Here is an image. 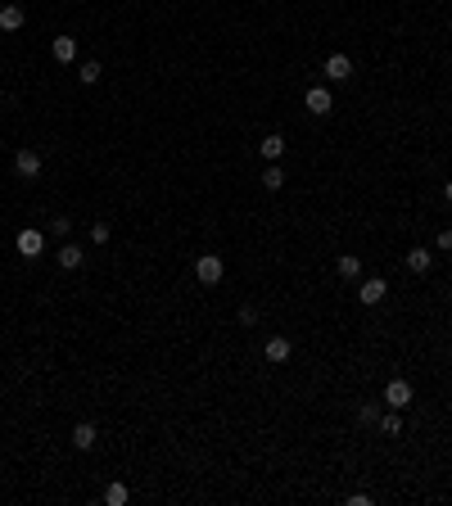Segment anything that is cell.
I'll use <instances>...</instances> for the list:
<instances>
[{
    "instance_id": "obj_8",
    "label": "cell",
    "mask_w": 452,
    "mask_h": 506,
    "mask_svg": "<svg viewBox=\"0 0 452 506\" xmlns=\"http://www.w3.org/2000/svg\"><path fill=\"white\" fill-rule=\"evenodd\" d=\"M321 73L330 77V82H348V77H353V59H348V54H330Z\"/></svg>"
},
{
    "instance_id": "obj_9",
    "label": "cell",
    "mask_w": 452,
    "mask_h": 506,
    "mask_svg": "<svg viewBox=\"0 0 452 506\" xmlns=\"http://www.w3.org/2000/svg\"><path fill=\"white\" fill-rule=\"evenodd\" d=\"M95 439H100V430L91 425V420H82V425L73 430V448H77V452H91V448H95Z\"/></svg>"
},
{
    "instance_id": "obj_21",
    "label": "cell",
    "mask_w": 452,
    "mask_h": 506,
    "mask_svg": "<svg viewBox=\"0 0 452 506\" xmlns=\"http://www.w3.org/2000/svg\"><path fill=\"white\" fill-rule=\"evenodd\" d=\"M109 235H113L109 222H95V227H91V240H95V244H109Z\"/></svg>"
},
{
    "instance_id": "obj_12",
    "label": "cell",
    "mask_w": 452,
    "mask_h": 506,
    "mask_svg": "<svg viewBox=\"0 0 452 506\" xmlns=\"http://www.w3.org/2000/svg\"><path fill=\"white\" fill-rule=\"evenodd\" d=\"M430 262H434V253H430V249H407V271L425 276V271H430Z\"/></svg>"
},
{
    "instance_id": "obj_25",
    "label": "cell",
    "mask_w": 452,
    "mask_h": 506,
    "mask_svg": "<svg viewBox=\"0 0 452 506\" xmlns=\"http://www.w3.org/2000/svg\"><path fill=\"white\" fill-rule=\"evenodd\" d=\"M443 199H448V204H452V181H443Z\"/></svg>"
},
{
    "instance_id": "obj_5",
    "label": "cell",
    "mask_w": 452,
    "mask_h": 506,
    "mask_svg": "<svg viewBox=\"0 0 452 506\" xmlns=\"http://www.w3.org/2000/svg\"><path fill=\"white\" fill-rule=\"evenodd\" d=\"M385 294H389V285L380 276H371V280H362V285H357V299L366 303V308H376V303H385Z\"/></svg>"
},
{
    "instance_id": "obj_13",
    "label": "cell",
    "mask_w": 452,
    "mask_h": 506,
    "mask_svg": "<svg viewBox=\"0 0 452 506\" xmlns=\"http://www.w3.org/2000/svg\"><path fill=\"white\" fill-rule=\"evenodd\" d=\"M23 23H27V14H23L19 5H5V10H0V27H5V32H19Z\"/></svg>"
},
{
    "instance_id": "obj_20",
    "label": "cell",
    "mask_w": 452,
    "mask_h": 506,
    "mask_svg": "<svg viewBox=\"0 0 452 506\" xmlns=\"http://www.w3.org/2000/svg\"><path fill=\"white\" fill-rule=\"evenodd\" d=\"M357 420H362V425H376V420H380V407H376V402H366V407H357Z\"/></svg>"
},
{
    "instance_id": "obj_4",
    "label": "cell",
    "mask_w": 452,
    "mask_h": 506,
    "mask_svg": "<svg viewBox=\"0 0 452 506\" xmlns=\"http://www.w3.org/2000/svg\"><path fill=\"white\" fill-rule=\"evenodd\" d=\"M303 104H308V113H313V118H326V113L335 108V95H330L326 87H313L308 95H303Z\"/></svg>"
},
{
    "instance_id": "obj_2",
    "label": "cell",
    "mask_w": 452,
    "mask_h": 506,
    "mask_svg": "<svg viewBox=\"0 0 452 506\" xmlns=\"http://www.w3.org/2000/svg\"><path fill=\"white\" fill-rule=\"evenodd\" d=\"M41 168H45V163H41V154H36V150H19V154H14V172H19L23 181L41 176Z\"/></svg>"
},
{
    "instance_id": "obj_19",
    "label": "cell",
    "mask_w": 452,
    "mask_h": 506,
    "mask_svg": "<svg viewBox=\"0 0 452 506\" xmlns=\"http://www.w3.org/2000/svg\"><path fill=\"white\" fill-rule=\"evenodd\" d=\"M280 185H285V172H280L276 163H271L267 172H262V190H280Z\"/></svg>"
},
{
    "instance_id": "obj_10",
    "label": "cell",
    "mask_w": 452,
    "mask_h": 506,
    "mask_svg": "<svg viewBox=\"0 0 452 506\" xmlns=\"http://www.w3.org/2000/svg\"><path fill=\"white\" fill-rule=\"evenodd\" d=\"M50 54L59 59V64H73V59H77V41H73V36H54V41H50Z\"/></svg>"
},
{
    "instance_id": "obj_17",
    "label": "cell",
    "mask_w": 452,
    "mask_h": 506,
    "mask_svg": "<svg viewBox=\"0 0 452 506\" xmlns=\"http://www.w3.org/2000/svg\"><path fill=\"white\" fill-rule=\"evenodd\" d=\"M77 77H82V87H95L100 77H104V68H100V64H95V59H87V64L77 68Z\"/></svg>"
},
{
    "instance_id": "obj_11",
    "label": "cell",
    "mask_w": 452,
    "mask_h": 506,
    "mask_svg": "<svg viewBox=\"0 0 452 506\" xmlns=\"http://www.w3.org/2000/svg\"><path fill=\"white\" fill-rule=\"evenodd\" d=\"M258 150H262V159H267V163H276L280 154H285V136H280V131H267Z\"/></svg>"
},
{
    "instance_id": "obj_15",
    "label": "cell",
    "mask_w": 452,
    "mask_h": 506,
    "mask_svg": "<svg viewBox=\"0 0 452 506\" xmlns=\"http://www.w3.org/2000/svg\"><path fill=\"white\" fill-rule=\"evenodd\" d=\"M335 271H339L344 280H357V276H362V258H357V253H344V258L335 262Z\"/></svg>"
},
{
    "instance_id": "obj_3",
    "label": "cell",
    "mask_w": 452,
    "mask_h": 506,
    "mask_svg": "<svg viewBox=\"0 0 452 506\" xmlns=\"http://www.w3.org/2000/svg\"><path fill=\"white\" fill-rule=\"evenodd\" d=\"M14 249H19L23 258H41V249H45V235L36 227H27V231H19V240H14Z\"/></svg>"
},
{
    "instance_id": "obj_7",
    "label": "cell",
    "mask_w": 452,
    "mask_h": 506,
    "mask_svg": "<svg viewBox=\"0 0 452 506\" xmlns=\"http://www.w3.org/2000/svg\"><path fill=\"white\" fill-rule=\"evenodd\" d=\"M385 402L394 411H403L411 402V384H407V380H389V384H385Z\"/></svg>"
},
{
    "instance_id": "obj_6",
    "label": "cell",
    "mask_w": 452,
    "mask_h": 506,
    "mask_svg": "<svg viewBox=\"0 0 452 506\" xmlns=\"http://www.w3.org/2000/svg\"><path fill=\"white\" fill-rule=\"evenodd\" d=\"M290 353H294V344L285 339V334H271L267 344H262V357H267V362H276V367H280V362H290Z\"/></svg>"
},
{
    "instance_id": "obj_24",
    "label": "cell",
    "mask_w": 452,
    "mask_h": 506,
    "mask_svg": "<svg viewBox=\"0 0 452 506\" xmlns=\"http://www.w3.org/2000/svg\"><path fill=\"white\" fill-rule=\"evenodd\" d=\"M434 244H439L443 253H448V249H452V227H443V231H439V240H434Z\"/></svg>"
},
{
    "instance_id": "obj_23",
    "label": "cell",
    "mask_w": 452,
    "mask_h": 506,
    "mask_svg": "<svg viewBox=\"0 0 452 506\" xmlns=\"http://www.w3.org/2000/svg\"><path fill=\"white\" fill-rule=\"evenodd\" d=\"M240 321L253 325V321H258V308H253V303H245V308H240Z\"/></svg>"
},
{
    "instance_id": "obj_16",
    "label": "cell",
    "mask_w": 452,
    "mask_h": 506,
    "mask_svg": "<svg viewBox=\"0 0 452 506\" xmlns=\"http://www.w3.org/2000/svg\"><path fill=\"white\" fill-rule=\"evenodd\" d=\"M376 425H380V430L389 434V439H398V434H403V416H398V411H394V407H389V416H380Z\"/></svg>"
},
{
    "instance_id": "obj_14",
    "label": "cell",
    "mask_w": 452,
    "mask_h": 506,
    "mask_svg": "<svg viewBox=\"0 0 452 506\" xmlns=\"http://www.w3.org/2000/svg\"><path fill=\"white\" fill-rule=\"evenodd\" d=\"M82 258H87L82 244H64V249H59V267H64V271H77V267H82Z\"/></svg>"
},
{
    "instance_id": "obj_22",
    "label": "cell",
    "mask_w": 452,
    "mask_h": 506,
    "mask_svg": "<svg viewBox=\"0 0 452 506\" xmlns=\"http://www.w3.org/2000/svg\"><path fill=\"white\" fill-rule=\"evenodd\" d=\"M50 231H54V235H68V231H73V217H54Z\"/></svg>"
},
{
    "instance_id": "obj_18",
    "label": "cell",
    "mask_w": 452,
    "mask_h": 506,
    "mask_svg": "<svg viewBox=\"0 0 452 506\" xmlns=\"http://www.w3.org/2000/svg\"><path fill=\"white\" fill-rule=\"evenodd\" d=\"M127 497H131V493H127V484H118V479H113V484L104 488V502H109V506H122Z\"/></svg>"
},
{
    "instance_id": "obj_1",
    "label": "cell",
    "mask_w": 452,
    "mask_h": 506,
    "mask_svg": "<svg viewBox=\"0 0 452 506\" xmlns=\"http://www.w3.org/2000/svg\"><path fill=\"white\" fill-rule=\"evenodd\" d=\"M194 276H199V285H217V280L226 276V262L217 258V253H204V258L194 262Z\"/></svg>"
}]
</instances>
